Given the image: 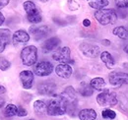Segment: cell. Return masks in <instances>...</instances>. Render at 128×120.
Returning <instances> with one entry per match:
<instances>
[{
	"instance_id": "cell-1",
	"label": "cell",
	"mask_w": 128,
	"mask_h": 120,
	"mask_svg": "<svg viewBox=\"0 0 128 120\" xmlns=\"http://www.w3.org/2000/svg\"><path fill=\"white\" fill-rule=\"evenodd\" d=\"M68 108V104L61 94L54 96L48 102V113L50 116H60L66 113Z\"/></svg>"
},
{
	"instance_id": "cell-2",
	"label": "cell",
	"mask_w": 128,
	"mask_h": 120,
	"mask_svg": "<svg viewBox=\"0 0 128 120\" xmlns=\"http://www.w3.org/2000/svg\"><path fill=\"white\" fill-rule=\"evenodd\" d=\"M95 18L96 20L102 26L114 24L117 20L116 12L113 9H100L96 10L95 12Z\"/></svg>"
},
{
	"instance_id": "cell-3",
	"label": "cell",
	"mask_w": 128,
	"mask_h": 120,
	"mask_svg": "<svg viewBox=\"0 0 128 120\" xmlns=\"http://www.w3.org/2000/svg\"><path fill=\"white\" fill-rule=\"evenodd\" d=\"M24 9L27 13V19L30 23L32 24H38L42 22V17L40 13V10L38 8L36 7V5L31 1V0H28V1H25L24 4Z\"/></svg>"
},
{
	"instance_id": "cell-4",
	"label": "cell",
	"mask_w": 128,
	"mask_h": 120,
	"mask_svg": "<svg viewBox=\"0 0 128 120\" xmlns=\"http://www.w3.org/2000/svg\"><path fill=\"white\" fill-rule=\"evenodd\" d=\"M21 60L25 66H32L38 61V48L34 45H28L21 51Z\"/></svg>"
},
{
	"instance_id": "cell-5",
	"label": "cell",
	"mask_w": 128,
	"mask_h": 120,
	"mask_svg": "<svg viewBox=\"0 0 128 120\" xmlns=\"http://www.w3.org/2000/svg\"><path fill=\"white\" fill-rule=\"evenodd\" d=\"M96 102L100 106H115L118 104L117 96L114 92L108 90H104L96 96Z\"/></svg>"
},
{
	"instance_id": "cell-6",
	"label": "cell",
	"mask_w": 128,
	"mask_h": 120,
	"mask_svg": "<svg viewBox=\"0 0 128 120\" xmlns=\"http://www.w3.org/2000/svg\"><path fill=\"white\" fill-rule=\"evenodd\" d=\"M53 71V65L48 61H40L34 66V73L38 77H46L50 75Z\"/></svg>"
},
{
	"instance_id": "cell-7",
	"label": "cell",
	"mask_w": 128,
	"mask_h": 120,
	"mask_svg": "<svg viewBox=\"0 0 128 120\" xmlns=\"http://www.w3.org/2000/svg\"><path fill=\"white\" fill-rule=\"evenodd\" d=\"M81 52L83 55L89 58H96L98 55H100V49L96 44H89V42H82L79 46Z\"/></svg>"
},
{
	"instance_id": "cell-8",
	"label": "cell",
	"mask_w": 128,
	"mask_h": 120,
	"mask_svg": "<svg viewBox=\"0 0 128 120\" xmlns=\"http://www.w3.org/2000/svg\"><path fill=\"white\" fill-rule=\"evenodd\" d=\"M70 55H71V50L68 46L59 47L54 50L52 53V59L59 62V63H68L70 62Z\"/></svg>"
},
{
	"instance_id": "cell-9",
	"label": "cell",
	"mask_w": 128,
	"mask_h": 120,
	"mask_svg": "<svg viewBox=\"0 0 128 120\" xmlns=\"http://www.w3.org/2000/svg\"><path fill=\"white\" fill-rule=\"evenodd\" d=\"M108 81L112 86L115 87L128 85V74L122 72H113L108 76Z\"/></svg>"
},
{
	"instance_id": "cell-10",
	"label": "cell",
	"mask_w": 128,
	"mask_h": 120,
	"mask_svg": "<svg viewBox=\"0 0 128 120\" xmlns=\"http://www.w3.org/2000/svg\"><path fill=\"white\" fill-rule=\"evenodd\" d=\"M49 32L50 30L48 26H32L30 28V34L36 40H40L44 38L49 34Z\"/></svg>"
},
{
	"instance_id": "cell-11",
	"label": "cell",
	"mask_w": 128,
	"mask_h": 120,
	"mask_svg": "<svg viewBox=\"0 0 128 120\" xmlns=\"http://www.w3.org/2000/svg\"><path fill=\"white\" fill-rule=\"evenodd\" d=\"M30 40V34L24 30H16L12 36V42L15 46H20Z\"/></svg>"
},
{
	"instance_id": "cell-12",
	"label": "cell",
	"mask_w": 128,
	"mask_h": 120,
	"mask_svg": "<svg viewBox=\"0 0 128 120\" xmlns=\"http://www.w3.org/2000/svg\"><path fill=\"white\" fill-rule=\"evenodd\" d=\"M20 80L23 88L29 90L34 85V73L30 70H24L20 73Z\"/></svg>"
},
{
	"instance_id": "cell-13",
	"label": "cell",
	"mask_w": 128,
	"mask_h": 120,
	"mask_svg": "<svg viewBox=\"0 0 128 120\" xmlns=\"http://www.w3.org/2000/svg\"><path fill=\"white\" fill-rule=\"evenodd\" d=\"M55 73L60 78L69 79L73 73V70H72V67L68 63H59L55 67Z\"/></svg>"
},
{
	"instance_id": "cell-14",
	"label": "cell",
	"mask_w": 128,
	"mask_h": 120,
	"mask_svg": "<svg viewBox=\"0 0 128 120\" xmlns=\"http://www.w3.org/2000/svg\"><path fill=\"white\" fill-rule=\"evenodd\" d=\"M60 40L57 36H52L50 38L46 40V42H44V44H42V52L44 53H48L54 49H56L59 44H60Z\"/></svg>"
},
{
	"instance_id": "cell-15",
	"label": "cell",
	"mask_w": 128,
	"mask_h": 120,
	"mask_svg": "<svg viewBox=\"0 0 128 120\" xmlns=\"http://www.w3.org/2000/svg\"><path fill=\"white\" fill-rule=\"evenodd\" d=\"M11 44V32L8 29H0V53H2L6 46Z\"/></svg>"
},
{
	"instance_id": "cell-16",
	"label": "cell",
	"mask_w": 128,
	"mask_h": 120,
	"mask_svg": "<svg viewBox=\"0 0 128 120\" xmlns=\"http://www.w3.org/2000/svg\"><path fill=\"white\" fill-rule=\"evenodd\" d=\"M56 90V85L52 82H44L40 83L38 87V92L40 94L44 96H51Z\"/></svg>"
},
{
	"instance_id": "cell-17",
	"label": "cell",
	"mask_w": 128,
	"mask_h": 120,
	"mask_svg": "<svg viewBox=\"0 0 128 120\" xmlns=\"http://www.w3.org/2000/svg\"><path fill=\"white\" fill-rule=\"evenodd\" d=\"M61 96L66 100V102H67L68 105L73 104L76 102V100H77V94H76V90H75V89H74L72 86L66 87L65 90L61 92Z\"/></svg>"
},
{
	"instance_id": "cell-18",
	"label": "cell",
	"mask_w": 128,
	"mask_h": 120,
	"mask_svg": "<svg viewBox=\"0 0 128 120\" xmlns=\"http://www.w3.org/2000/svg\"><path fill=\"white\" fill-rule=\"evenodd\" d=\"M78 116L80 120H96V112L93 108H85L79 112Z\"/></svg>"
},
{
	"instance_id": "cell-19",
	"label": "cell",
	"mask_w": 128,
	"mask_h": 120,
	"mask_svg": "<svg viewBox=\"0 0 128 120\" xmlns=\"http://www.w3.org/2000/svg\"><path fill=\"white\" fill-rule=\"evenodd\" d=\"M34 110L38 115H44L48 113V104L44 100H36L34 102Z\"/></svg>"
},
{
	"instance_id": "cell-20",
	"label": "cell",
	"mask_w": 128,
	"mask_h": 120,
	"mask_svg": "<svg viewBox=\"0 0 128 120\" xmlns=\"http://www.w3.org/2000/svg\"><path fill=\"white\" fill-rule=\"evenodd\" d=\"M100 60L106 64V66L108 69H112L115 65L114 58L112 57V55L108 51H104V52L100 53Z\"/></svg>"
},
{
	"instance_id": "cell-21",
	"label": "cell",
	"mask_w": 128,
	"mask_h": 120,
	"mask_svg": "<svg viewBox=\"0 0 128 120\" xmlns=\"http://www.w3.org/2000/svg\"><path fill=\"white\" fill-rule=\"evenodd\" d=\"M91 87L94 89V90H104L106 84V81L100 78V77H96V78H94L91 80V83H90Z\"/></svg>"
},
{
	"instance_id": "cell-22",
	"label": "cell",
	"mask_w": 128,
	"mask_h": 120,
	"mask_svg": "<svg viewBox=\"0 0 128 120\" xmlns=\"http://www.w3.org/2000/svg\"><path fill=\"white\" fill-rule=\"evenodd\" d=\"M79 92L83 96H91L94 94V89L91 87L90 84L86 83V82H82L79 86Z\"/></svg>"
},
{
	"instance_id": "cell-23",
	"label": "cell",
	"mask_w": 128,
	"mask_h": 120,
	"mask_svg": "<svg viewBox=\"0 0 128 120\" xmlns=\"http://www.w3.org/2000/svg\"><path fill=\"white\" fill-rule=\"evenodd\" d=\"M88 3L91 8L96 9V10L104 9L110 4L108 0H88Z\"/></svg>"
},
{
	"instance_id": "cell-24",
	"label": "cell",
	"mask_w": 128,
	"mask_h": 120,
	"mask_svg": "<svg viewBox=\"0 0 128 120\" xmlns=\"http://www.w3.org/2000/svg\"><path fill=\"white\" fill-rule=\"evenodd\" d=\"M112 34L116 36H118L121 40H126L128 38V30L124 27H115L112 30Z\"/></svg>"
},
{
	"instance_id": "cell-25",
	"label": "cell",
	"mask_w": 128,
	"mask_h": 120,
	"mask_svg": "<svg viewBox=\"0 0 128 120\" xmlns=\"http://www.w3.org/2000/svg\"><path fill=\"white\" fill-rule=\"evenodd\" d=\"M18 113V107L15 104H7L4 109V115L6 117H13Z\"/></svg>"
},
{
	"instance_id": "cell-26",
	"label": "cell",
	"mask_w": 128,
	"mask_h": 120,
	"mask_svg": "<svg viewBox=\"0 0 128 120\" xmlns=\"http://www.w3.org/2000/svg\"><path fill=\"white\" fill-rule=\"evenodd\" d=\"M102 116L104 119H108V120H113L116 117V113L110 109V108H106V109H104L102 112Z\"/></svg>"
},
{
	"instance_id": "cell-27",
	"label": "cell",
	"mask_w": 128,
	"mask_h": 120,
	"mask_svg": "<svg viewBox=\"0 0 128 120\" xmlns=\"http://www.w3.org/2000/svg\"><path fill=\"white\" fill-rule=\"evenodd\" d=\"M11 67V63L4 57L0 56V70L1 71H6Z\"/></svg>"
},
{
	"instance_id": "cell-28",
	"label": "cell",
	"mask_w": 128,
	"mask_h": 120,
	"mask_svg": "<svg viewBox=\"0 0 128 120\" xmlns=\"http://www.w3.org/2000/svg\"><path fill=\"white\" fill-rule=\"evenodd\" d=\"M67 6L71 11H75V10H78L80 8V5L76 0H68Z\"/></svg>"
},
{
	"instance_id": "cell-29",
	"label": "cell",
	"mask_w": 128,
	"mask_h": 120,
	"mask_svg": "<svg viewBox=\"0 0 128 120\" xmlns=\"http://www.w3.org/2000/svg\"><path fill=\"white\" fill-rule=\"evenodd\" d=\"M118 8H128V0H114Z\"/></svg>"
},
{
	"instance_id": "cell-30",
	"label": "cell",
	"mask_w": 128,
	"mask_h": 120,
	"mask_svg": "<svg viewBox=\"0 0 128 120\" xmlns=\"http://www.w3.org/2000/svg\"><path fill=\"white\" fill-rule=\"evenodd\" d=\"M27 114H28V111H27L23 106H19V107H18V113H17L18 116L24 117V116H27Z\"/></svg>"
},
{
	"instance_id": "cell-31",
	"label": "cell",
	"mask_w": 128,
	"mask_h": 120,
	"mask_svg": "<svg viewBox=\"0 0 128 120\" xmlns=\"http://www.w3.org/2000/svg\"><path fill=\"white\" fill-rule=\"evenodd\" d=\"M9 4V0H0V9L4 8Z\"/></svg>"
},
{
	"instance_id": "cell-32",
	"label": "cell",
	"mask_w": 128,
	"mask_h": 120,
	"mask_svg": "<svg viewBox=\"0 0 128 120\" xmlns=\"http://www.w3.org/2000/svg\"><path fill=\"white\" fill-rule=\"evenodd\" d=\"M83 26L86 27V28L90 27V26H91V21H90L89 19H85V20L83 21Z\"/></svg>"
},
{
	"instance_id": "cell-33",
	"label": "cell",
	"mask_w": 128,
	"mask_h": 120,
	"mask_svg": "<svg viewBox=\"0 0 128 120\" xmlns=\"http://www.w3.org/2000/svg\"><path fill=\"white\" fill-rule=\"evenodd\" d=\"M4 21H5V17H4V15L0 12V26H2V25H3Z\"/></svg>"
},
{
	"instance_id": "cell-34",
	"label": "cell",
	"mask_w": 128,
	"mask_h": 120,
	"mask_svg": "<svg viewBox=\"0 0 128 120\" xmlns=\"http://www.w3.org/2000/svg\"><path fill=\"white\" fill-rule=\"evenodd\" d=\"M6 92V89H5V87L4 86H2V85H0V96L1 94H4Z\"/></svg>"
},
{
	"instance_id": "cell-35",
	"label": "cell",
	"mask_w": 128,
	"mask_h": 120,
	"mask_svg": "<svg viewBox=\"0 0 128 120\" xmlns=\"http://www.w3.org/2000/svg\"><path fill=\"white\" fill-rule=\"evenodd\" d=\"M4 104H5V102H4L3 100H1V98H0V108H2Z\"/></svg>"
},
{
	"instance_id": "cell-36",
	"label": "cell",
	"mask_w": 128,
	"mask_h": 120,
	"mask_svg": "<svg viewBox=\"0 0 128 120\" xmlns=\"http://www.w3.org/2000/svg\"><path fill=\"white\" fill-rule=\"evenodd\" d=\"M102 44H106V45H108H108L110 44V40H104V42H102Z\"/></svg>"
},
{
	"instance_id": "cell-37",
	"label": "cell",
	"mask_w": 128,
	"mask_h": 120,
	"mask_svg": "<svg viewBox=\"0 0 128 120\" xmlns=\"http://www.w3.org/2000/svg\"><path fill=\"white\" fill-rule=\"evenodd\" d=\"M124 51H125V52H126V53H127V55H128V44L126 45V46H125V47H124Z\"/></svg>"
},
{
	"instance_id": "cell-38",
	"label": "cell",
	"mask_w": 128,
	"mask_h": 120,
	"mask_svg": "<svg viewBox=\"0 0 128 120\" xmlns=\"http://www.w3.org/2000/svg\"><path fill=\"white\" fill-rule=\"evenodd\" d=\"M40 1H42V2H44V3H46V2H48V1H49V0H40Z\"/></svg>"
},
{
	"instance_id": "cell-39",
	"label": "cell",
	"mask_w": 128,
	"mask_h": 120,
	"mask_svg": "<svg viewBox=\"0 0 128 120\" xmlns=\"http://www.w3.org/2000/svg\"><path fill=\"white\" fill-rule=\"evenodd\" d=\"M29 120H34V119H32H32H29Z\"/></svg>"
},
{
	"instance_id": "cell-40",
	"label": "cell",
	"mask_w": 128,
	"mask_h": 120,
	"mask_svg": "<svg viewBox=\"0 0 128 120\" xmlns=\"http://www.w3.org/2000/svg\"><path fill=\"white\" fill-rule=\"evenodd\" d=\"M127 30H128V29H127Z\"/></svg>"
}]
</instances>
